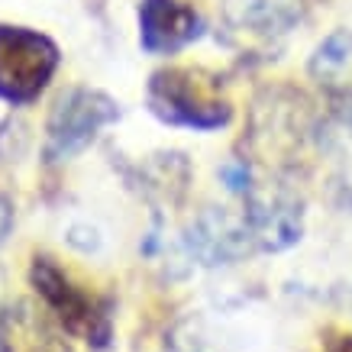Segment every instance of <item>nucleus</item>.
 Returning <instances> with one entry per match:
<instances>
[{
	"mask_svg": "<svg viewBox=\"0 0 352 352\" xmlns=\"http://www.w3.org/2000/svg\"><path fill=\"white\" fill-rule=\"evenodd\" d=\"M146 104L162 123L178 129L214 133L233 120L230 100L204 68H162L149 78Z\"/></svg>",
	"mask_w": 352,
	"mask_h": 352,
	"instance_id": "nucleus-1",
	"label": "nucleus"
},
{
	"mask_svg": "<svg viewBox=\"0 0 352 352\" xmlns=\"http://www.w3.org/2000/svg\"><path fill=\"white\" fill-rule=\"evenodd\" d=\"M30 285L45 304V310L65 327L68 336H81L91 346H107L113 336V317L100 298L78 285L52 256H32Z\"/></svg>",
	"mask_w": 352,
	"mask_h": 352,
	"instance_id": "nucleus-2",
	"label": "nucleus"
},
{
	"mask_svg": "<svg viewBox=\"0 0 352 352\" xmlns=\"http://www.w3.org/2000/svg\"><path fill=\"white\" fill-rule=\"evenodd\" d=\"M120 120V104L97 87H68L55 97L45 120V162L62 165L78 159L100 129Z\"/></svg>",
	"mask_w": 352,
	"mask_h": 352,
	"instance_id": "nucleus-3",
	"label": "nucleus"
},
{
	"mask_svg": "<svg viewBox=\"0 0 352 352\" xmlns=\"http://www.w3.org/2000/svg\"><path fill=\"white\" fill-rule=\"evenodd\" d=\"M62 52L45 32L0 23V100L13 107L32 104L58 72Z\"/></svg>",
	"mask_w": 352,
	"mask_h": 352,
	"instance_id": "nucleus-4",
	"label": "nucleus"
},
{
	"mask_svg": "<svg viewBox=\"0 0 352 352\" xmlns=\"http://www.w3.org/2000/svg\"><path fill=\"white\" fill-rule=\"evenodd\" d=\"M243 220L249 226V236H252L256 249L281 252V249H288L300 239V230H304L300 201L285 188L256 182L243 197Z\"/></svg>",
	"mask_w": 352,
	"mask_h": 352,
	"instance_id": "nucleus-5",
	"label": "nucleus"
},
{
	"mask_svg": "<svg viewBox=\"0 0 352 352\" xmlns=\"http://www.w3.org/2000/svg\"><path fill=\"white\" fill-rule=\"evenodd\" d=\"M139 45L149 55H178L204 36V20L188 0H139Z\"/></svg>",
	"mask_w": 352,
	"mask_h": 352,
	"instance_id": "nucleus-6",
	"label": "nucleus"
},
{
	"mask_svg": "<svg viewBox=\"0 0 352 352\" xmlns=\"http://www.w3.org/2000/svg\"><path fill=\"white\" fill-rule=\"evenodd\" d=\"M184 245L194 258H201L204 265H230L236 258L249 256L256 243L249 236L243 217H230L226 210H204L184 236Z\"/></svg>",
	"mask_w": 352,
	"mask_h": 352,
	"instance_id": "nucleus-7",
	"label": "nucleus"
},
{
	"mask_svg": "<svg viewBox=\"0 0 352 352\" xmlns=\"http://www.w3.org/2000/svg\"><path fill=\"white\" fill-rule=\"evenodd\" d=\"M0 352H72V346L45 304L16 300L0 314Z\"/></svg>",
	"mask_w": 352,
	"mask_h": 352,
	"instance_id": "nucleus-8",
	"label": "nucleus"
},
{
	"mask_svg": "<svg viewBox=\"0 0 352 352\" xmlns=\"http://www.w3.org/2000/svg\"><path fill=\"white\" fill-rule=\"evenodd\" d=\"M226 23L252 36H281L300 20L304 0H220Z\"/></svg>",
	"mask_w": 352,
	"mask_h": 352,
	"instance_id": "nucleus-9",
	"label": "nucleus"
},
{
	"mask_svg": "<svg viewBox=\"0 0 352 352\" xmlns=\"http://www.w3.org/2000/svg\"><path fill=\"white\" fill-rule=\"evenodd\" d=\"M310 78L327 94L352 100V32L336 30L310 55Z\"/></svg>",
	"mask_w": 352,
	"mask_h": 352,
	"instance_id": "nucleus-10",
	"label": "nucleus"
},
{
	"mask_svg": "<svg viewBox=\"0 0 352 352\" xmlns=\"http://www.w3.org/2000/svg\"><path fill=\"white\" fill-rule=\"evenodd\" d=\"M10 226H13V204L7 197H0V243L10 236Z\"/></svg>",
	"mask_w": 352,
	"mask_h": 352,
	"instance_id": "nucleus-11",
	"label": "nucleus"
},
{
	"mask_svg": "<svg viewBox=\"0 0 352 352\" xmlns=\"http://www.w3.org/2000/svg\"><path fill=\"white\" fill-rule=\"evenodd\" d=\"M327 352H352V333H340L327 342Z\"/></svg>",
	"mask_w": 352,
	"mask_h": 352,
	"instance_id": "nucleus-12",
	"label": "nucleus"
},
{
	"mask_svg": "<svg viewBox=\"0 0 352 352\" xmlns=\"http://www.w3.org/2000/svg\"><path fill=\"white\" fill-rule=\"evenodd\" d=\"M171 352H197V349H191V346H184V349H171Z\"/></svg>",
	"mask_w": 352,
	"mask_h": 352,
	"instance_id": "nucleus-13",
	"label": "nucleus"
}]
</instances>
